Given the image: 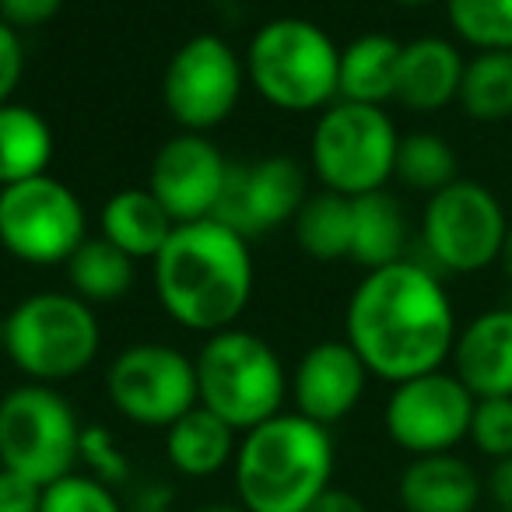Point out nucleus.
I'll return each instance as SVG.
<instances>
[{
    "label": "nucleus",
    "mask_w": 512,
    "mask_h": 512,
    "mask_svg": "<svg viewBox=\"0 0 512 512\" xmlns=\"http://www.w3.org/2000/svg\"><path fill=\"white\" fill-rule=\"evenodd\" d=\"M456 334L446 285L414 260L369 271L344 309V341L358 351L369 376L390 386L442 369Z\"/></svg>",
    "instance_id": "f257e3e1"
},
{
    "label": "nucleus",
    "mask_w": 512,
    "mask_h": 512,
    "mask_svg": "<svg viewBox=\"0 0 512 512\" xmlns=\"http://www.w3.org/2000/svg\"><path fill=\"white\" fill-rule=\"evenodd\" d=\"M158 306L193 334H221L246 313L256 288L249 239L218 218L176 225L162 253L151 260Z\"/></svg>",
    "instance_id": "f03ea898"
},
{
    "label": "nucleus",
    "mask_w": 512,
    "mask_h": 512,
    "mask_svg": "<svg viewBox=\"0 0 512 512\" xmlns=\"http://www.w3.org/2000/svg\"><path fill=\"white\" fill-rule=\"evenodd\" d=\"M235 498L249 512H306L334 481L330 428L281 411L242 432L232 460Z\"/></svg>",
    "instance_id": "7ed1b4c3"
},
{
    "label": "nucleus",
    "mask_w": 512,
    "mask_h": 512,
    "mask_svg": "<svg viewBox=\"0 0 512 512\" xmlns=\"http://www.w3.org/2000/svg\"><path fill=\"white\" fill-rule=\"evenodd\" d=\"M246 81L281 113H323L337 102L341 46L309 18H271L253 32Z\"/></svg>",
    "instance_id": "20e7f679"
},
{
    "label": "nucleus",
    "mask_w": 512,
    "mask_h": 512,
    "mask_svg": "<svg viewBox=\"0 0 512 512\" xmlns=\"http://www.w3.org/2000/svg\"><path fill=\"white\" fill-rule=\"evenodd\" d=\"M197 404L218 414L235 432L264 425L281 414L288 397V372L281 355L253 330L228 327L200 344Z\"/></svg>",
    "instance_id": "39448f33"
},
{
    "label": "nucleus",
    "mask_w": 512,
    "mask_h": 512,
    "mask_svg": "<svg viewBox=\"0 0 512 512\" xmlns=\"http://www.w3.org/2000/svg\"><path fill=\"white\" fill-rule=\"evenodd\" d=\"M99 348V316L74 292L25 295L4 316V355L29 383H67L92 369Z\"/></svg>",
    "instance_id": "423d86ee"
},
{
    "label": "nucleus",
    "mask_w": 512,
    "mask_h": 512,
    "mask_svg": "<svg viewBox=\"0 0 512 512\" xmlns=\"http://www.w3.org/2000/svg\"><path fill=\"white\" fill-rule=\"evenodd\" d=\"M400 134L383 106L337 99L320 113L309 141V162L323 190L341 197L386 190L397 169Z\"/></svg>",
    "instance_id": "0eeeda50"
},
{
    "label": "nucleus",
    "mask_w": 512,
    "mask_h": 512,
    "mask_svg": "<svg viewBox=\"0 0 512 512\" xmlns=\"http://www.w3.org/2000/svg\"><path fill=\"white\" fill-rule=\"evenodd\" d=\"M85 425L71 400L46 383H22L0 397V467L53 484L81 460Z\"/></svg>",
    "instance_id": "6e6552de"
},
{
    "label": "nucleus",
    "mask_w": 512,
    "mask_h": 512,
    "mask_svg": "<svg viewBox=\"0 0 512 512\" xmlns=\"http://www.w3.org/2000/svg\"><path fill=\"white\" fill-rule=\"evenodd\" d=\"M88 239V211L57 176L0 186V246L29 267L67 264Z\"/></svg>",
    "instance_id": "1a4fd4ad"
},
{
    "label": "nucleus",
    "mask_w": 512,
    "mask_h": 512,
    "mask_svg": "<svg viewBox=\"0 0 512 512\" xmlns=\"http://www.w3.org/2000/svg\"><path fill=\"white\" fill-rule=\"evenodd\" d=\"M509 232L502 200L474 179H456L432 193L421 214V242L435 267L449 274H477L498 264Z\"/></svg>",
    "instance_id": "9d476101"
},
{
    "label": "nucleus",
    "mask_w": 512,
    "mask_h": 512,
    "mask_svg": "<svg viewBox=\"0 0 512 512\" xmlns=\"http://www.w3.org/2000/svg\"><path fill=\"white\" fill-rule=\"evenodd\" d=\"M246 88V60L221 36H193L169 57L162 74V102L190 134H207L235 113Z\"/></svg>",
    "instance_id": "9b49d317"
},
{
    "label": "nucleus",
    "mask_w": 512,
    "mask_h": 512,
    "mask_svg": "<svg viewBox=\"0 0 512 512\" xmlns=\"http://www.w3.org/2000/svg\"><path fill=\"white\" fill-rule=\"evenodd\" d=\"M109 404L141 428H169L197 407V369L172 344H130L109 362Z\"/></svg>",
    "instance_id": "f8f14e48"
},
{
    "label": "nucleus",
    "mask_w": 512,
    "mask_h": 512,
    "mask_svg": "<svg viewBox=\"0 0 512 512\" xmlns=\"http://www.w3.org/2000/svg\"><path fill=\"white\" fill-rule=\"evenodd\" d=\"M474 404L477 397L456 379V372L435 369L393 386L383 421L390 439L404 453H453L467 439Z\"/></svg>",
    "instance_id": "ddd939ff"
},
{
    "label": "nucleus",
    "mask_w": 512,
    "mask_h": 512,
    "mask_svg": "<svg viewBox=\"0 0 512 512\" xmlns=\"http://www.w3.org/2000/svg\"><path fill=\"white\" fill-rule=\"evenodd\" d=\"M232 165L225 162L221 148L204 134L169 137L151 158L148 190L158 197V204L172 214L176 225L186 221L214 218L221 207Z\"/></svg>",
    "instance_id": "4468645a"
},
{
    "label": "nucleus",
    "mask_w": 512,
    "mask_h": 512,
    "mask_svg": "<svg viewBox=\"0 0 512 512\" xmlns=\"http://www.w3.org/2000/svg\"><path fill=\"white\" fill-rule=\"evenodd\" d=\"M306 197L309 190L302 165L288 155H267L246 165H232L214 218L249 239L278 225H292Z\"/></svg>",
    "instance_id": "2eb2a0df"
},
{
    "label": "nucleus",
    "mask_w": 512,
    "mask_h": 512,
    "mask_svg": "<svg viewBox=\"0 0 512 512\" xmlns=\"http://www.w3.org/2000/svg\"><path fill=\"white\" fill-rule=\"evenodd\" d=\"M369 369L348 341H320L299 358L288 376V397L295 411L316 425L330 428L344 421L365 397Z\"/></svg>",
    "instance_id": "dca6fc26"
},
{
    "label": "nucleus",
    "mask_w": 512,
    "mask_h": 512,
    "mask_svg": "<svg viewBox=\"0 0 512 512\" xmlns=\"http://www.w3.org/2000/svg\"><path fill=\"white\" fill-rule=\"evenodd\" d=\"M449 362L477 400L512 397V309H488L460 327Z\"/></svg>",
    "instance_id": "f3484780"
},
{
    "label": "nucleus",
    "mask_w": 512,
    "mask_h": 512,
    "mask_svg": "<svg viewBox=\"0 0 512 512\" xmlns=\"http://www.w3.org/2000/svg\"><path fill=\"white\" fill-rule=\"evenodd\" d=\"M404 512H481L484 477L456 453L414 456L397 481Z\"/></svg>",
    "instance_id": "a211bd4d"
},
{
    "label": "nucleus",
    "mask_w": 512,
    "mask_h": 512,
    "mask_svg": "<svg viewBox=\"0 0 512 512\" xmlns=\"http://www.w3.org/2000/svg\"><path fill=\"white\" fill-rule=\"evenodd\" d=\"M460 46L442 36H421L404 43L397 67V95L393 99L407 106L411 113H439L449 102L460 99L463 81Z\"/></svg>",
    "instance_id": "6ab92c4d"
},
{
    "label": "nucleus",
    "mask_w": 512,
    "mask_h": 512,
    "mask_svg": "<svg viewBox=\"0 0 512 512\" xmlns=\"http://www.w3.org/2000/svg\"><path fill=\"white\" fill-rule=\"evenodd\" d=\"M172 232H176V221L158 204V197L148 186L116 190L113 197L102 204L99 235L113 242L116 249H123L134 264L137 260H155Z\"/></svg>",
    "instance_id": "aec40b11"
},
{
    "label": "nucleus",
    "mask_w": 512,
    "mask_h": 512,
    "mask_svg": "<svg viewBox=\"0 0 512 512\" xmlns=\"http://www.w3.org/2000/svg\"><path fill=\"white\" fill-rule=\"evenodd\" d=\"M235 428L225 425L218 414H211L207 407H193L179 421H172L165 428V456L169 463L186 477H214L218 470L232 467L235 449Z\"/></svg>",
    "instance_id": "412c9836"
},
{
    "label": "nucleus",
    "mask_w": 512,
    "mask_h": 512,
    "mask_svg": "<svg viewBox=\"0 0 512 512\" xmlns=\"http://www.w3.org/2000/svg\"><path fill=\"white\" fill-rule=\"evenodd\" d=\"M400 50L393 36L369 32L341 46V74H337V99L362 102V106H386L397 95Z\"/></svg>",
    "instance_id": "4be33fe9"
},
{
    "label": "nucleus",
    "mask_w": 512,
    "mask_h": 512,
    "mask_svg": "<svg viewBox=\"0 0 512 512\" xmlns=\"http://www.w3.org/2000/svg\"><path fill=\"white\" fill-rule=\"evenodd\" d=\"M407 218L393 193L376 190L351 197V256L365 271L407 260Z\"/></svg>",
    "instance_id": "5701e85b"
},
{
    "label": "nucleus",
    "mask_w": 512,
    "mask_h": 512,
    "mask_svg": "<svg viewBox=\"0 0 512 512\" xmlns=\"http://www.w3.org/2000/svg\"><path fill=\"white\" fill-rule=\"evenodd\" d=\"M53 151L57 141L43 113L15 99L0 106V186L46 176Z\"/></svg>",
    "instance_id": "b1692460"
},
{
    "label": "nucleus",
    "mask_w": 512,
    "mask_h": 512,
    "mask_svg": "<svg viewBox=\"0 0 512 512\" xmlns=\"http://www.w3.org/2000/svg\"><path fill=\"white\" fill-rule=\"evenodd\" d=\"M64 267L71 292L85 299L88 306L123 299L134 285V260L102 235H95V239L88 235Z\"/></svg>",
    "instance_id": "393cba45"
},
{
    "label": "nucleus",
    "mask_w": 512,
    "mask_h": 512,
    "mask_svg": "<svg viewBox=\"0 0 512 512\" xmlns=\"http://www.w3.org/2000/svg\"><path fill=\"white\" fill-rule=\"evenodd\" d=\"M295 242L306 256L320 264L348 260L351 256V197L334 190L309 193L292 221Z\"/></svg>",
    "instance_id": "a878e982"
},
{
    "label": "nucleus",
    "mask_w": 512,
    "mask_h": 512,
    "mask_svg": "<svg viewBox=\"0 0 512 512\" xmlns=\"http://www.w3.org/2000/svg\"><path fill=\"white\" fill-rule=\"evenodd\" d=\"M463 113L477 123H502L512 116V53H477L463 67L460 99Z\"/></svg>",
    "instance_id": "bb28decb"
},
{
    "label": "nucleus",
    "mask_w": 512,
    "mask_h": 512,
    "mask_svg": "<svg viewBox=\"0 0 512 512\" xmlns=\"http://www.w3.org/2000/svg\"><path fill=\"white\" fill-rule=\"evenodd\" d=\"M393 176L404 186L418 193H439L449 183H456V151L442 141L439 134H428V130H414V134L400 137L397 148V169Z\"/></svg>",
    "instance_id": "cd10ccee"
},
{
    "label": "nucleus",
    "mask_w": 512,
    "mask_h": 512,
    "mask_svg": "<svg viewBox=\"0 0 512 512\" xmlns=\"http://www.w3.org/2000/svg\"><path fill=\"white\" fill-rule=\"evenodd\" d=\"M446 22L477 53H512V0H442Z\"/></svg>",
    "instance_id": "c85d7f7f"
},
{
    "label": "nucleus",
    "mask_w": 512,
    "mask_h": 512,
    "mask_svg": "<svg viewBox=\"0 0 512 512\" xmlns=\"http://www.w3.org/2000/svg\"><path fill=\"white\" fill-rule=\"evenodd\" d=\"M39 512H123L120 498L109 484H102L92 474H71L57 477L53 484L43 488V502Z\"/></svg>",
    "instance_id": "c756f323"
},
{
    "label": "nucleus",
    "mask_w": 512,
    "mask_h": 512,
    "mask_svg": "<svg viewBox=\"0 0 512 512\" xmlns=\"http://www.w3.org/2000/svg\"><path fill=\"white\" fill-rule=\"evenodd\" d=\"M467 439L488 460L512 456V397H481L474 404Z\"/></svg>",
    "instance_id": "7c9ffc66"
},
{
    "label": "nucleus",
    "mask_w": 512,
    "mask_h": 512,
    "mask_svg": "<svg viewBox=\"0 0 512 512\" xmlns=\"http://www.w3.org/2000/svg\"><path fill=\"white\" fill-rule=\"evenodd\" d=\"M81 460H85L88 474L99 477L109 488H116V484H123L130 477L127 453L102 425H85V432H81Z\"/></svg>",
    "instance_id": "2f4dec72"
},
{
    "label": "nucleus",
    "mask_w": 512,
    "mask_h": 512,
    "mask_svg": "<svg viewBox=\"0 0 512 512\" xmlns=\"http://www.w3.org/2000/svg\"><path fill=\"white\" fill-rule=\"evenodd\" d=\"M25 74V43L22 32L0 18V106L11 102Z\"/></svg>",
    "instance_id": "473e14b6"
},
{
    "label": "nucleus",
    "mask_w": 512,
    "mask_h": 512,
    "mask_svg": "<svg viewBox=\"0 0 512 512\" xmlns=\"http://www.w3.org/2000/svg\"><path fill=\"white\" fill-rule=\"evenodd\" d=\"M60 8H64V0H0V18L15 25L18 32H29L53 22Z\"/></svg>",
    "instance_id": "72a5a7b5"
},
{
    "label": "nucleus",
    "mask_w": 512,
    "mask_h": 512,
    "mask_svg": "<svg viewBox=\"0 0 512 512\" xmlns=\"http://www.w3.org/2000/svg\"><path fill=\"white\" fill-rule=\"evenodd\" d=\"M43 484L0 467V512H39Z\"/></svg>",
    "instance_id": "f704fd0d"
},
{
    "label": "nucleus",
    "mask_w": 512,
    "mask_h": 512,
    "mask_svg": "<svg viewBox=\"0 0 512 512\" xmlns=\"http://www.w3.org/2000/svg\"><path fill=\"white\" fill-rule=\"evenodd\" d=\"M484 495L491 498V509L512 512V456L491 460V470L484 477Z\"/></svg>",
    "instance_id": "c9c22d12"
},
{
    "label": "nucleus",
    "mask_w": 512,
    "mask_h": 512,
    "mask_svg": "<svg viewBox=\"0 0 512 512\" xmlns=\"http://www.w3.org/2000/svg\"><path fill=\"white\" fill-rule=\"evenodd\" d=\"M306 512H369V509H365V502L358 495H351V491L334 488V484H330V488L323 491V495L316 498Z\"/></svg>",
    "instance_id": "e433bc0d"
},
{
    "label": "nucleus",
    "mask_w": 512,
    "mask_h": 512,
    "mask_svg": "<svg viewBox=\"0 0 512 512\" xmlns=\"http://www.w3.org/2000/svg\"><path fill=\"white\" fill-rule=\"evenodd\" d=\"M498 267H502L505 281L512 288V221H509V232H505V242H502V256H498Z\"/></svg>",
    "instance_id": "4c0bfd02"
},
{
    "label": "nucleus",
    "mask_w": 512,
    "mask_h": 512,
    "mask_svg": "<svg viewBox=\"0 0 512 512\" xmlns=\"http://www.w3.org/2000/svg\"><path fill=\"white\" fill-rule=\"evenodd\" d=\"M200 512H249L242 502H211V505H204Z\"/></svg>",
    "instance_id": "58836bf2"
},
{
    "label": "nucleus",
    "mask_w": 512,
    "mask_h": 512,
    "mask_svg": "<svg viewBox=\"0 0 512 512\" xmlns=\"http://www.w3.org/2000/svg\"><path fill=\"white\" fill-rule=\"evenodd\" d=\"M400 8H425V4H435V0H393Z\"/></svg>",
    "instance_id": "ea45409f"
},
{
    "label": "nucleus",
    "mask_w": 512,
    "mask_h": 512,
    "mask_svg": "<svg viewBox=\"0 0 512 512\" xmlns=\"http://www.w3.org/2000/svg\"><path fill=\"white\" fill-rule=\"evenodd\" d=\"M0 355H4V320H0Z\"/></svg>",
    "instance_id": "a19ab883"
},
{
    "label": "nucleus",
    "mask_w": 512,
    "mask_h": 512,
    "mask_svg": "<svg viewBox=\"0 0 512 512\" xmlns=\"http://www.w3.org/2000/svg\"><path fill=\"white\" fill-rule=\"evenodd\" d=\"M488 512H502V509H488Z\"/></svg>",
    "instance_id": "79ce46f5"
}]
</instances>
